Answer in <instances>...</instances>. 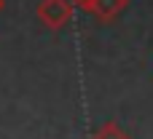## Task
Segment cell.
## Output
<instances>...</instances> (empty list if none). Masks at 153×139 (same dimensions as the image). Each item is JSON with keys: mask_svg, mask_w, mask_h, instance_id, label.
Returning <instances> with one entry per match:
<instances>
[{"mask_svg": "<svg viewBox=\"0 0 153 139\" xmlns=\"http://www.w3.org/2000/svg\"><path fill=\"white\" fill-rule=\"evenodd\" d=\"M70 16H73V3L70 0H43L38 5V19L51 29H59L62 24H67Z\"/></svg>", "mask_w": 153, "mask_h": 139, "instance_id": "6da1fadb", "label": "cell"}, {"mask_svg": "<svg viewBox=\"0 0 153 139\" xmlns=\"http://www.w3.org/2000/svg\"><path fill=\"white\" fill-rule=\"evenodd\" d=\"M126 0H94V13L102 19V21H110L118 16V11H124Z\"/></svg>", "mask_w": 153, "mask_h": 139, "instance_id": "7a4b0ae2", "label": "cell"}, {"mask_svg": "<svg viewBox=\"0 0 153 139\" xmlns=\"http://www.w3.org/2000/svg\"><path fill=\"white\" fill-rule=\"evenodd\" d=\"M75 5H81L83 11H94V0H75Z\"/></svg>", "mask_w": 153, "mask_h": 139, "instance_id": "3957f363", "label": "cell"}, {"mask_svg": "<svg viewBox=\"0 0 153 139\" xmlns=\"http://www.w3.org/2000/svg\"><path fill=\"white\" fill-rule=\"evenodd\" d=\"M3 5H5V3H3V0H0V11H3Z\"/></svg>", "mask_w": 153, "mask_h": 139, "instance_id": "277c9868", "label": "cell"}]
</instances>
